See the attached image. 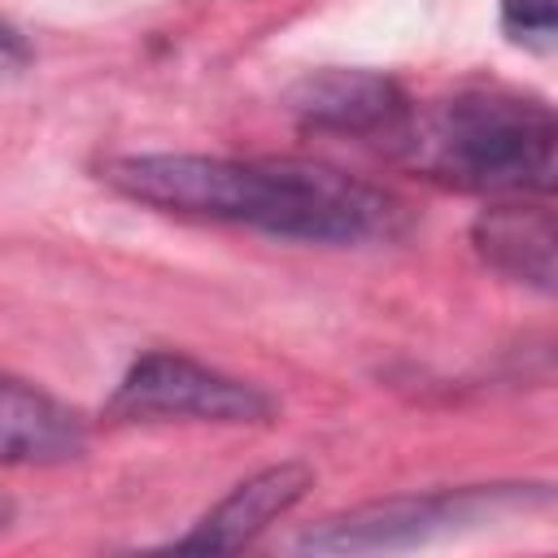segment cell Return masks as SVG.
<instances>
[{"label": "cell", "mask_w": 558, "mask_h": 558, "mask_svg": "<svg viewBox=\"0 0 558 558\" xmlns=\"http://www.w3.org/2000/svg\"><path fill=\"white\" fill-rule=\"evenodd\" d=\"M105 183L126 201L179 218L257 227L305 244H362L392 235L401 205L323 161H240L205 153H126L105 166Z\"/></svg>", "instance_id": "obj_1"}, {"label": "cell", "mask_w": 558, "mask_h": 558, "mask_svg": "<svg viewBox=\"0 0 558 558\" xmlns=\"http://www.w3.org/2000/svg\"><path fill=\"white\" fill-rule=\"evenodd\" d=\"M554 109L510 87H466L427 113H410L397 148L432 179L488 196H549Z\"/></svg>", "instance_id": "obj_2"}, {"label": "cell", "mask_w": 558, "mask_h": 558, "mask_svg": "<svg viewBox=\"0 0 558 558\" xmlns=\"http://www.w3.org/2000/svg\"><path fill=\"white\" fill-rule=\"evenodd\" d=\"M549 501L545 484H471V488H436V493H401L384 501H366L340 514L310 523L296 536L305 554H388L410 549L432 536L471 527L510 506Z\"/></svg>", "instance_id": "obj_3"}, {"label": "cell", "mask_w": 558, "mask_h": 558, "mask_svg": "<svg viewBox=\"0 0 558 558\" xmlns=\"http://www.w3.org/2000/svg\"><path fill=\"white\" fill-rule=\"evenodd\" d=\"M105 414L122 418V423L179 418V423L244 427V423H270L275 418V397L266 388H257L240 375H227L218 366H205L187 353L153 349V353H140L126 366V375L118 379Z\"/></svg>", "instance_id": "obj_4"}, {"label": "cell", "mask_w": 558, "mask_h": 558, "mask_svg": "<svg viewBox=\"0 0 558 558\" xmlns=\"http://www.w3.org/2000/svg\"><path fill=\"white\" fill-rule=\"evenodd\" d=\"M288 109L310 131L353 135V140H388L397 144L414 100L405 87L379 70H314L288 92Z\"/></svg>", "instance_id": "obj_5"}, {"label": "cell", "mask_w": 558, "mask_h": 558, "mask_svg": "<svg viewBox=\"0 0 558 558\" xmlns=\"http://www.w3.org/2000/svg\"><path fill=\"white\" fill-rule=\"evenodd\" d=\"M314 488V471L305 462H275L248 480H240L192 532H183L179 549L201 554H235L248 549L266 527H275L305 493Z\"/></svg>", "instance_id": "obj_6"}, {"label": "cell", "mask_w": 558, "mask_h": 558, "mask_svg": "<svg viewBox=\"0 0 558 558\" xmlns=\"http://www.w3.org/2000/svg\"><path fill=\"white\" fill-rule=\"evenodd\" d=\"M87 418L31 379L0 371V466H61L83 458Z\"/></svg>", "instance_id": "obj_7"}, {"label": "cell", "mask_w": 558, "mask_h": 558, "mask_svg": "<svg viewBox=\"0 0 558 558\" xmlns=\"http://www.w3.org/2000/svg\"><path fill=\"white\" fill-rule=\"evenodd\" d=\"M471 244L506 279L527 283L536 292H554L558 231H554V209L545 201L501 196L471 222Z\"/></svg>", "instance_id": "obj_8"}, {"label": "cell", "mask_w": 558, "mask_h": 558, "mask_svg": "<svg viewBox=\"0 0 558 558\" xmlns=\"http://www.w3.org/2000/svg\"><path fill=\"white\" fill-rule=\"evenodd\" d=\"M558 26V0H501V31L514 44L549 48Z\"/></svg>", "instance_id": "obj_9"}, {"label": "cell", "mask_w": 558, "mask_h": 558, "mask_svg": "<svg viewBox=\"0 0 558 558\" xmlns=\"http://www.w3.org/2000/svg\"><path fill=\"white\" fill-rule=\"evenodd\" d=\"M26 57H31V48H26V39L9 26V22H0V74L4 70H17V65H26Z\"/></svg>", "instance_id": "obj_10"}, {"label": "cell", "mask_w": 558, "mask_h": 558, "mask_svg": "<svg viewBox=\"0 0 558 558\" xmlns=\"http://www.w3.org/2000/svg\"><path fill=\"white\" fill-rule=\"evenodd\" d=\"M9 523H13V501H9L4 493H0V532H4Z\"/></svg>", "instance_id": "obj_11"}]
</instances>
